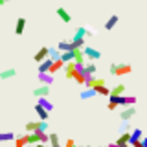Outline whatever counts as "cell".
Instances as JSON below:
<instances>
[{
	"label": "cell",
	"mask_w": 147,
	"mask_h": 147,
	"mask_svg": "<svg viewBox=\"0 0 147 147\" xmlns=\"http://www.w3.org/2000/svg\"><path fill=\"white\" fill-rule=\"evenodd\" d=\"M55 13H57V17L61 18L63 22H66V24H68V22L72 20V15H70V13H68V11H66L64 7H57V9H55Z\"/></svg>",
	"instance_id": "obj_9"
},
{
	"label": "cell",
	"mask_w": 147,
	"mask_h": 147,
	"mask_svg": "<svg viewBox=\"0 0 147 147\" xmlns=\"http://www.w3.org/2000/svg\"><path fill=\"white\" fill-rule=\"evenodd\" d=\"M116 107H118L116 96H110V99H109V105H107V109H109V110H116Z\"/></svg>",
	"instance_id": "obj_31"
},
{
	"label": "cell",
	"mask_w": 147,
	"mask_h": 147,
	"mask_svg": "<svg viewBox=\"0 0 147 147\" xmlns=\"http://www.w3.org/2000/svg\"><path fill=\"white\" fill-rule=\"evenodd\" d=\"M4 4H6V2H4V0H0V6H4Z\"/></svg>",
	"instance_id": "obj_40"
},
{
	"label": "cell",
	"mask_w": 147,
	"mask_h": 147,
	"mask_svg": "<svg viewBox=\"0 0 147 147\" xmlns=\"http://www.w3.org/2000/svg\"><path fill=\"white\" fill-rule=\"evenodd\" d=\"M103 85H105V79H103V77H94L92 88H96V86H103Z\"/></svg>",
	"instance_id": "obj_32"
},
{
	"label": "cell",
	"mask_w": 147,
	"mask_h": 147,
	"mask_svg": "<svg viewBox=\"0 0 147 147\" xmlns=\"http://www.w3.org/2000/svg\"><path fill=\"white\" fill-rule=\"evenodd\" d=\"M94 92H96V96H110V90H109L105 85H103V86H96Z\"/></svg>",
	"instance_id": "obj_28"
},
{
	"label": "cell",
	"mask_w": 147,
	"mask_h": 147,
	"mask_svg": "<svg viewBox=\"0 0 147 147\" xmlns=\"http://www.w3.org/2000/svg\"><path fill=\"white\" fill-rule=\"evenodd\" d=\"M107 147H118V145H116V142H114V144H109Z\"/></svg>",
	"instance_id": "obj_39"
},
{
	"label": "cell",
	"mask_w": 147,
	"mask_h": 147,
	"mask_svg": "<svg viewBox=\"0 0 147 147\" xmlns=\"http://www.w3.org/2000/svg\"><path fill=\"white\" fill-rule=\"evenodd\" d=\"M17 76V70H15V68H7V70H2V72H0V79H4V81H6V79H11V77H15Z\"/></svg>",
	"instance_id": "obj_14"
},
{
	"label": "cell",
	"mask_w": 147,
	"mask_h": 147,
	"mask_svg": "<svg viewBox=\"0 0 147 147\" xmlns=\"http://www.w3.org/2000/svg\"><path fill=\"white\" fill-rule=\"evenodd\" d=\"M118 20H119V17H118V15H110V17H109V20L105 22V30H109V31H110V30H114V26L118 24Z\"/></svg>",
	"instance_id": "obj_13"
},
{
	"label": "cell",
	"mask_w": 147,
	"mask_h": 147,
	"mask_svg": "<svg viewBox=\"0 0 147 147\" xmlns=\"http://www.w3.org/2000/svg\"><path fill=\"white\" fill-rule=\"evenodd\" d=\"M142 138H144V132H142V129H132V132H131V140H129V144H131V142H140Z\"/></svg>",
	"instance_id": "obj_20"
},
{
	"label": "cell",
	"mask_w": 147,
	"mask_h": 147,
	"mask_svg": "<svg viewBox=\"0 0 147 147\" xmlns=\"http://www.w3.org/2000/svg\"><path fill=\"white\" fill-rule=\"evenodd\" d=\"M26 28V18H17V26H15V35H22Z\"/></svg>",
	"instance_id": "obj_16"
},
{
	"label": "cell",
	"mask_w": 147,
	"mask_h": 147,
	"mask_svg": "<svg viewBox=\"0 0 147 147\" xmlns=\"http://www.w3.org/2000/svg\"><path fill=\"white\" fill-rule=\"evenodd\" d=\"M50 136V142H48V145H61L59 144V134H55V132H52V134H48Z\"/></svg>",
	"instance_id": "obj_30"
},
{
	"label": "cell",
	"mask_w": 147,
	"mask_h": 147,
	"mask_svg": "<svg viewBox=\"0 0 147 147\" xmlns=\"http://www.w3.org/2000/svg\"><path fill=\"white\" fill-rule=\"evenodd\" d=\"M129 145H131V147H145L144 144H142V140H140V142H131Z\"/></svg>",
	"instance_id": "obj_35"
},
{
	"label": "cell",
	"mask_w": 147,
	"mask_h": 147,
	"mask_svg": "<svg viewBox=\"0 0 147 147\" xmlns=\"http://www.w3.org/2000/svg\"><path fill=\"white\" fill-rule=\"evenodd\" d=\"M96 74V64L88 61V63H85V76H94Z\"/></svg>",
	"instance_id": "obj_23"
},
{
	"label": "cell",
	"mask_w": 147,
	"mask_h": 147,
	"mask_svg": "<svg viewBox=\"0 0 147 147\" xmlns=\"http://www.w3.org/2000/svg\"><path fill=\"white\" fill-rule=\"evenodd\" d=\"M15 147H26V140H24V136L15 138Z\"/></svg>",
	"instance_id": "obj_33"
},
{
	"label": "cell",
	"mask_w": 147,
	"mask_h": 147,
	"mask_svg": "<svg viewBox=\"0 0 147 147\" xmlns=\"http://www.w3.org/2000/svg\"><path fill=\"white\" fill-rule=\"evenodd\" d=\"M94 96H96L94 88H86L85 92H81V94H79V98H81L83 101H85V99H90V98H94Z\"/></svg>",
	"instance_id": "obj_27"
},
{
	"label": "cell",
	"mask_w": 147,
	"mask_h": 147,
	"mask_svg": "<svg viewBox=\"0 0 147 147\" xmlns=\"http://www.w3.org/2000/svg\"><path fill=\"white\" fill-rule=\"evenodd\" d=\"M15 138V132H0V142H13Z\"/></svg>",
	"instance_id": "obj_26"
},
{
	"label": "cell",
	"mask_w": 147,
	"mask_h": 147,
	"mask_svg": "<svg viewBox=\"0 0 147 147\" xmlns=\"http://www.w3.org/2000/svg\"><path fill=\"white\" fill-rule=\"evenodd\" d=\"M63 147H77V145L74 144V140H68V142H66V144H64Z\"/></svg>",
	"instance_id": "obj_36"
},
{
	"label": "cell",
	"mask_w": 147,
	"mask_h": 147,
	"mask_svg": "<svg viewBox=\"0 0 147 147\" xmlns=\"http://www.w3.org/2000/svg\"><path fill=\"white\" fill-rule=\"evenodd\" d=\"M33 59H35V63H42L44 59H48V48H46V46H42V48H40L39 52L33 55Z\"/></svg>",
	"instance_id": "obj_10"
},
{
	"label": "cell",
	"mask_w": 147,
	"mask_h": 147,
	"mask_svg": "<svg viewBox=\"0 0 147 147\" xmlns=\"http://www.w3.org/2000/svg\"><path fill=\"white\" fill-rule=\"evenodd\" d=\"M70 44H72V48L74 50H81V48H85V37H77V35H74V39L70 40Z\"/></svg>",
	"instance_id": "obj_7"
},
{
	"label": "cell",
	"mask_w": 147,
	"mask_h": 147,
	"mask_svg": "<svg viewBox=\"0 0 147 147\" xmlns=\"http://www.w3.org/2000/svg\"><path fill=\"white\" fill-rule=\"evenodd\" d=\"M61 68H64V63L61 61V59H59V61H53V63H52V66H50V72H48V74H52V76H53V74H55V72H59Z\"/></svg>",
	"instance_id": "obj_21"
},
{
	"label": "cell",
	"mask_w": 147,
	"mask_h": 147,
	"mask_svg": "<svg viewBox=\"0 0 147 147\" xmlns=\"http://www.w3.org/2000/svg\"><path fill=\"white\" fill-rule=\"evenodd\" d=\"M121 131H123V132H129V131H131V123H129V121H123Z\"/></svg>",
	"instance_id": "obj_34"
},
{
	"label": "cell",
	"mask_w": 147,
	"mask_h": 147,
	"mask_svg": "<svg viewBox=\"0 0 147 147\" xmlns=\"http://www.w3.org/2000/svg\"><path fill=\"white\" fill-rule=\"evenodd\" d=\"M52 59H44L42 63H39V74H46V72H50V66H52Z\"/></svg>",
	"instance_id": "obj_15"
},
{
	"label": "cell",
	"mask_w": 147,
	"mask_h": 147,
	"mask_svg": "<svg viewBox=\"0 0 147 147\" xmlns=\"http://www.w3.org/2000/svg\"><path fill=\"white\" fill-rule=\"evenodd\" d=\"M134 116H136V107H127L119 112V118H121L123 121H131Z\"/></svg>",
	"instance_id": "obj_4"
},
{
	"label": "cell",
	"mask_w": 147,
	"mask_h": 147,
	"mask_svg": "<svg viewBox=\"0 0 147 147\" xmlns=\"http://www.w3.org/2000/svg\"><path fill=\"white\" fill-rule=\"evenodd\" d=\"M74 72H76V64H74V61L64 64V76H66V79H72V77H74Z\"/></svg>",
	"instance_id": "obj_11"
},
{
	"label": "cell",
	"mask_w": 147,
	"mask_h": 147,
	"mask_svg": "<svg viewBox=\"0 0 147 147\" xmlns=\"http://www.w3.org/2000/svg\"><path fill=\"white\" fill-rule=\"evenodd\" d=\"M39 81L42 83V85L50 86L53 83V76H52V74H48V72H46V74H39Z\"/></svg>",
	"instance_id": "obj_12"
},
{
	"label": "cell",
	"mask_w": 147,
	"mask_h": 147,
	"mask_svg": "<svg viewBox=\"0 0 147 147\" xmlns=\"http://www.w3.org/2000/svg\"><path fill=\"white\" fill-rule=\"evenodd\" d=\"M57 50L59 52H72V44H70V40H59V44H57Z\"/></svg>",
	"instance_id": "obj_18"
},
{
	"label": "cell",
	"mask_w": 147,
	"mask_h": 147,
	"mask_svg": "<svg viewBox=\"0 0 147 147\" xmlns=\"http://www.w3.org/2000/svg\"><path fill=\"white\" fill-rule=\"evenodd\" d=\"M109 72L114 76V72H116V64H110V68H109Z\"/></svg>",
	"instance_id": "obj_37"
},
{
	"label": "cell",
	"mask_w": 147,
	"mask_h": 147,
	"mask_svg": "<svg viewBox=\"0 0 147 147\" xmlns=\"http://www.w3.org/2000/svg\"><path fill=\"white\" fill-rule=\"evenodd\" d=\"M132 72V66L129 63H121V64H116V72L114 76H127V74Z\"/></svg>",
	"instance_id": "obj_5"
},
{
	"label": "cell",
	"mask_w": 147,
	"mask_h": 147,
	"mask_svg": "<svg viewBox=\"0 0 147 147\" xmlns=\"http://www.w3.org/2000/svg\"><path fill=\"white\" fill-rule=\"evenodd\" d=\"M48 59H52V61H59V59H61V52H59L57 48H48Z\"/></svg>",
	"instance_id": "obj_22"
},
{
	"label": "cell",
	"mask_w": 147,
	"mask_h": 147,
	"mask_svg": "<svg viewBox=\"0 0 147 147\" xmlns=\"http://www.w3.org/2000/svg\"><path fill=\"white\" fill-rule=\"evenodd\" d=\"M48 94H50V86H46V85H40L33 90L35 98H48Z\"/></svg>",
	"instance_id": "obj_6"
},
{
	"label": "cell",
	"mask_w": 147,
	"mask_h": 147,
	"mask_svg": "<svg viewBox=\"0 0 147 147\" xmlns=\"http://www.w3.org/2000/svg\"><path fill=\"white\" fill-rule=\"evenodd\" d=\"M83 50V55H85V59H88V61H99L101 59V52L99 50H96V48H90V46H85V48H81Z\"/></svg>",
	"instance_id": "obj_1"
},
{
	"label": "cell",
	"mask_w": 147,
	"mask_h": 147,
	"mask_svg": "<svg viewBox=\"0 0 147 147\" xmlns=\"http://www.w3.org/2000/svg\"><path fill=\"white\" fill-rule=\"evenodd\" d=\"M123 92H125V85H116L112 90H110V96H123Z\"/></svg>",
	"instance_id": "obj_25"
},
{
	"label": "cell",
	"mask_w": 147,
	"mask_h": 147,
	"mask_svg": "<svg viewBox=\"0 0 147 147\" xmlns=\"http://www.w3.org/2000/svg\"><path fill=\"white\" fill-rule=\"evenodd\" d=\"M61 61L66 64V63H72L74 61V50L72 52H61Z\"/></svg>",
	"instance_id": "obj_24"
},
{
	"label": "cell",
	"mask_w": 147,
	"mask_h": 147,
	"mask_svg": "<svg viewBox=\"0 0 147 147\" xmlns=\"http://www.w3.org/2000/svg\"><path fill=\"white\" fill-rule=\"evenodd\" d=\"M74 63L76 64H85V55H83V50H74Z\"/></svg>",
	"instance_id": "obj_17"
},
{
	"label": "cell",
	"mask_w": 147,
	"mask_h": 147,
	"mask_svg": "<svg viewBox=\"0 0 147 147\" xmlns=\"http://www.w3.org/2000/svg\"><path fill=\"white\" fill-rule=\"evenodd\" d=\"M116 101H118L119 107H134L136 105L134 96H116Z\"/></svg>",
	"instance_id": "obj_3"
},
{
	"label": "cell",
	"mask_w": 147,
	"mask_h": 147,
	"mask_svg": "<svg viewBox=\"0 0 147 147\" xmlns=\"http://www.w3.org/2000/svg\"><path fill=\"white\" fill-rule=\"evenodd\" d=\"M46 129H48V121H28L26 123L28 134H30V132H35V131H46Z\"/></svg>",
	"instance_id": "obj_2"
},
{
	"label": "cell",
	"mask_w": 147,
	"mask_h": 147,
	"mask_svg": "<svg viewBox=\"0 0 147 147\" xmlns=\"http://www.w3.org/2000/svg\"><path fill=\"white\" fill-rule=\"evenodd\" d=\"M35 112H37V116L40 118V121H48V116H50V112H46V110H44L42 107L35 105Z\"/></svg>",
	"instance_id": "obj_19"
},
{
	"label": "cell",
	"mask_w": 147,
	"mask_h": 147,
	"mask_svg": "<svg viewBox=\"0 0 147 147\" xmlns=\"http://www.w3.org/2000/svg\"><path fill=\"white\" fill-rule=\"evenodd\" d=\"M37 105H39V107H42L46 112H52V110H53V103H52V101H50L48 98H39Z\"/></svg>",
	"instance_id": "obj_8"
},
{
	"label": "cell",
	"mask_w": 147,
	"mask_h": 147,
	"mask_svg": "<svg viewBox=\"0 0 147 147\" xmlns=\"http://www.w3.org/2000/svg\"><path fill=\"white\" fill-rule=\"evenodd\" d=\"M129 140H131V132H121V136H118L116 144H129Z\"/></svg>",
	"instance_id": "obj_29"
},
{
	"label": "cell",
	"mask_w": 147,
	"mask_h": 147,
	"mask_svg": "<svg viewBox=\"0 0 147 147\" xmlns=\"http://www.w3.org/2000/svg\"><path fill=\"white\" fill-rule=\"evenodd\" d=\"M142 144H144V145H147V136H144V138H142Z\"/></svg>",
	"instance_id": "obj_38"
},
{
	"label": "cell",
	"mask_w": 147,
	"mask_h": 147,
	"mask_svg": "<svg viewBox=\"0 0 147 147\" xmlns=\"http://www.w3.org/2000/svg\"><path fill=\"white\" fill-rule=\"evenodd\" d=\"M4 2H7V0H4Z\"/></svg>",
	"instance_id": "obj_41"
}]
</instances>
